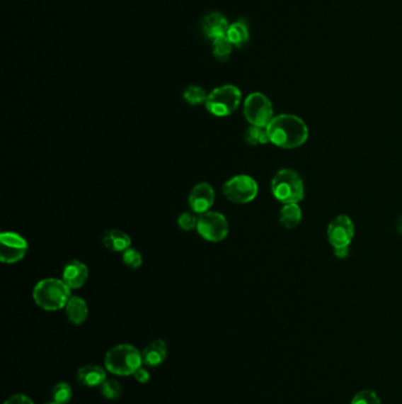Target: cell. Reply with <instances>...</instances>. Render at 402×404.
<instances>
[{"label":"cell","mask_w":402,"mask_h":404,"mask_svg":"<svg viewBox=\"0 0 402 404\" xmlns=\"http://www.w3.org/2000/svg\"><path fill=\"white\" fill-rule=\"evenodd\" d=\"M270 143L283 149L299 148L308 140L307 124L300 117L283 113L274 117L267 127Z\"/></svg>","instance_id":"cell-1"},{"label":"cell","mask_w":402,"mask_h":404,"mask_svg":"<svg viewBox=\"0 0 402 404\" xmlns=\"http://www.w3.org/2000/svg\"><path fill=\"white\" fill-rule=\"evenodd\" d=\"M71 298V288L63 280L46 278L33 288V299L45 311H57L67 306Z\"/></svg>","instance_id":"cell-2"},{"label":"cell","mask_w":402,"mask_h":404,"mask_svg":"<svg viewBox=\"0 0 402 404\" xmlns=\"http://www.w3.org/2000/svg\"><path fill=\"white\" fill-rule=\"evenodd\" d=\"M142 363L141 352L130 344H120L111 347L104 358L106 370L118 376L134 375V371L141 368Z\"/></svg>","instance_id":"cell-3"},{"label":"cell","mask_w":402,"mask_h":404,"mask_svg":"<svg viewBox=\"0 0 402 404\" xmlns=\"http://www.w3.org/2000/svg\"><path fill=\"white\" fill-rule=\"evenodd\" d=\"M272 191L285 205L299 203L304 196V181L295 170L281 169L272 177Z\"/></svg>","instance_id":"cell-4"},{"label":"cell","mask_w":402,"mask_h":404,"mask_svg":"<svg viewBox=\"0 0 402 404\" xmlns=\"http://www.w3.org/2000/svg\"><path fill=\"white\" fill-rule=\"evenodd\" d=\"M242 94L235 85H222L208 94L205 108L216 117L229 116L240 106Z\"/></svg>","instance_id":"cell-5"},{"label":"cell","mask_w":402,"mask_h":404,"mask_svg":"<svg viewBox=\"0 0 402 404\" xmlns=\"http://www.w3.org/2000/svg\"><path fill=\"white\" fill-rule=\"evenodd\" d=\"M243 113L248 122L256 127L267 128L274 118L272 102L261 92H253L248 96L244 102Z\"/></svg>","instance_id":"cell-6"},{"label":"cell","mask_w":402,"mask_h":404,"mask_svg":"<svg viewBox=\"0 0 402 404\" xmlns=\"http://www.w3.org/2000/svg\"><path fill=\"white\" fill-rule=\"evenodd\" d=\"M196 230L205 240L219 242L224 240L229 233V223L221 213L208 211L198 216Z\"/></svg>","instance_id":"cell-7"},{"label":"cell","mask_w":402,"mask_h":404,"mask_svg":"<svg viewBox=\"0 0 402 404\" xmlns=\"http://www.w3.org/2000/svg\"><path fill=\"white\" fill-rule=\"evenodd\" d=\"M258 182L249 175H236L223 186V194L234 203H249L258 196Z\"/></svg>","instance_id":"cell-8"},{"label":"cell","mask_w":402,"mask_h":404,"mask_svg":"<svg viewBox=\"0 0 402 404\" xmlns=\"http://www.w3.org/2000/svg\"><path fill=\"white\" fill-rule=\"evenodd\" d=\"M28 244L14 232H3L0 235V258L5 264L21 262L28 253Z\"/></svg>","instance_id":"cell-9"},{"label":"cell","mask_w":402,"mask_h":404,"mask_svg":"<svg viewBox=\"0 0 402 404\" xmlns=\"http://www.w3.org/2000/svg\"><path fill=\"white\" fill-rule=\"evenodd\" d=\"M355 227L350 216L338 215L329 223L327 234L328 240L335 248L350 247V242L353 240Z\"/></svg>","instance_id":"cell-10"},{"label":"cell","mask_w":402,"mask_h":404,"mask_svg":"<svg viewBox=\"0 0 402 404\" xmlns=\"http://www.w3.org/2000/svg\"><path fill=\"white\" fill-rule=\"evenodd\" d=\"M215 202V191L212 184L201 182L196 184L189 195V205L193 212L203 214L212 208Z\"/></svg>","instance_id":"cell-11"},{"label":"cell","mask_w":402,"mask_h":404,"mask_svg":"<svg viewBox=\"0 0 402 404\" xmlns=\"http://www.w3.org/2000/svg\"><path fill=\"white\" fill-rule=\"evenodd\" d=\"M88 278V266L79 260H72L67 264L63 271V281L71 290H78L84 286Z\"/></svg>","instance_id":"cell-12"},{"label":"cell","mask_w":402,"mask_h":404,"mask_svg":"<svg viewBox=\"0 0 402 404\" xmlns=\"http://www.w3.org/2000/svg\"><path fill=\"white\" fill-rule=\"evenodd\" d=\"M228 28H229L228 21L219 12L207 14L202 21V30L205 32V37L212 39V42L216 39L226 37Z\"/></svg>","instance_id":"cell-13"},{"label":"cell","mask_w":402,"mask_h":404,"mask_svg":"<svg viewBox=\"0 0 402 404\" xmlns=\"http://www.w3.org/2000/svg\"><path fill=\"white\" fill-rule=\"evenodd\" d=\"M168 354V345L162 340H152L142 351L143 364L148 366H159L166 361Z\"/></svg>","instance_id":"cell-14"},{"label":"cell","mask_w":402,"mask_h":404,"mask_svg":"<svg viewBox=\"0 0 402 404\" xmlns=\"http://www.w3.org/2000/svg\"><path fill=\"white\" fill-rule=\"evenodd\" d=\"M78 382L88 388L102 386L106 379V372L99 365L88 364L78 369Z\"/></svg>","instance_id":"cell-15"},{"label":"cell","mask_w":402,"mask_h":404,"mask_svg":"<svg viewBox=\"0 0 402 404\" xmlns=\"http://www.w3.org/2000/svg\"><path fill=\"white\" fill-rule=\"evenodd\" d=\"M65 313L69 320L74 325H81L86 320L88 308L86 301L78 296H71L65 306Z\"/></svg>","instance_id":"cell-16"},{"label":"cell","mask_w":402,"mask_h":404,"mask_svg":"<svg viewBox=\"0 0 402 404\" xmlns=\"http://www.w3.org/2000/svg\"><path fill=\"white\" fill-rule=\"evenodd\" d=\"M102 242L110 251L122 253L131 246L130 237L120 230H106L105 233L103 234Z\"/></svg>","instance_id":"cell-17"},{"label":"cell","mask_w":402,"mask_h":404,"mask_svg":"<svg viewBox=\"0 0 402 404\" xmlns=\"http://www.w3.org/2000/svg\"><path fill=\"white\" fill-rule=\"evenodd\" d=\"M249 37H251V33H249L247 19L241 18L240 21L229 25V28L226 32V38L229 39V42L234 46L242 47L247 44Z\"/></svg>","instance_id":"cell-18"},{"label":"cell","mask_w":402,"mask_h":404,"mask_svg":"<svg viewBox=\"0 0 402 404\" xmlns=\"http://www.w3.org/2000/svg\"><path fill=\"white\" fill-rule=\"evenodd\" d=\"M280 223L286 228H295L302 220V212L297 203H287L283 206L279 215Z\"/></svg>","instance_id":"cell-19"},{"label":"cell","mask_w":402,"mask_h":404,"mask_svg":"<svg viewBox=\"0 0 402 404\" xmlns=\"http://www.w3.org/2000/svg\"><path fill=\"white\" fill-rule=\"evenodd\" d=\"M244 140L251 147L267 145V143L270 142L267 128L256 127V125H251V127L248 128L246 133H244Z\"/></svg>","instance_id":"cell-20"},{"label":"cell","mask_w":402,"mask_h":404,"mask_svg":"<svg viewBox=\"0 0 402 404\" xmlns=\"http://www.w3.org/2000/svg\"><path fill=\"white\" fill-rule=\"evenodd\" d=\"M233 46L226 37L216 39L212 42V53L216 60L219 62H226L229 60L230 55L233 52Z\"/></svg>","instance_id":"cell-21"},{"label":"cell","mask_w":402,"mask_h":404,"mask_svg":"<svg viewBox=\"0 0 402 404\" xmlns=\"http://www.w3.org/2000/svg\"><path fill=\"white\" fill-rule=\"evenodd\" d=\"M207 97L208 95L205 91V89L198 86V85H190L183 92L184 101L191 106H197V104L205 103Z\"/></svg>","instance_id":"cell-22"},{"label":"cell","mask_w":402,"mask_h":404,"mask_svg":"<svg viewBox=\"0 0 402 404\" xmlns=\"http://www.w3.org/2000/svg\"><path fill=\"white\" fill-rule=\"evenodd\" d=\"M52 400L56 403L67 404L72 398V388L67 382H60L53 386Z\"/></svg>","instance_id":"cell-23"},{"label":"cell","mask_w":402,"mask_h":404,"mask_svg":"<svg viewBox=\"0 0 402 404\" xmlns=\"http://www.w3.org/2000/svg\"><path fill=\"white\" fill-rule=\"evenodd\" d=\"M99 388H100V393L103 397H105L106 400H117L122 393V386L116 379L106 378Z\"/></svg>","instance_id":"cell-24"},{"label":"cell","mask_w":402,"mask_h":404,"mask_svg":"<svg viewBox=\"0 0 402 404\" xmlns=\"http://www.w3.org/2000/svg\"><path fill=\"white\" fill-rule=\"evenodd\" d=\"M122 259H123L124 264L132 269H138L143 264V257H142L141 252L137 251L136 248H127V251L123 252Z\"/></svg>","instance_id":"cell-25"},{"label":"cell","mask_w":402,"mask_h":404,"mask_svg":"<svg viewBox=\"0 0 402 404\" xmlns=\"http://www.w3.org/2000/svg\"><path fill=\"white\" fill-rule=\"evenodd\" d=\"M350 404H381L378 393L373 390H362L354 396Z\"/></svg>","instance_id":"cell-26"},{"label":"cell","mask_w":402,"mask_h":404,"mask_svg":"<svg viewBox=\"0 0 402 404\" xmlns=\"http://www.w3.org/2000/svg\"><path fill=\"white\" fill-rule=\"evenodd\" d=\"M197 220L194 213L184 212L178 216L177 223L182 230L189 232V230H193L197 227Z\"/></svg>","instance_id":"cell-27"},{"label":"cell","mask_w":402,"mask_h":404,"mask_svg":"<svg viewBox=\"0 0 402 404\" xmlns=\"http://www.w3.org/2000/svg\"><path fill=\"white\" fill-rule=\"evenodd\" d=\"M4 404H33L31 398L24 393H16L8 397Z\"/></svg>","instance_id":"cell-28"},{"label":"cell","mask_w":402,"mask_h":404,"mask_svg":"<svg viewBox=\"0 0 402 404\" xmlns=\"http://www.w3.org/2000/svg\"><path fill=\"white\" fill-rule=\"evenodd\" d=\"M134 377L137 382L139 383H147L149 382L150 379V372L145 368H138L136 371H134Z\"/></svg>","instance_id":"cell-29"},{"label":"cell","mask_w":402,"mask_h":404,"mask_svg":"<svg viewBox=\"0 0 402 404\" xmlns=\"http://www.w3.org/2000/svg\"><path fill=\"white\" fill-rule=\"evenodd\" d=\"M334 253H335L336 257L339 259L347 258V257H348V253H350V247L335 248V249H334Z\"/></svg>","instance_id":"cell-30"},{"label":"cell","mask_w":402,"mask_h":404,"mask_svg":"<svg viewBox=\"0 0 402 404\" xmlns=\"http://www.w3.org/2000/svg\"><path fill=\"white\" fill-rule=\"evenodd\" d=\"M45 404H59V403H56V402H53V400H52V402H51V403H45Z\"/></svg>","instance_id":"cell-31"}]
</instances>
